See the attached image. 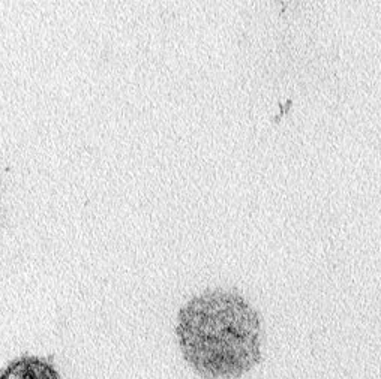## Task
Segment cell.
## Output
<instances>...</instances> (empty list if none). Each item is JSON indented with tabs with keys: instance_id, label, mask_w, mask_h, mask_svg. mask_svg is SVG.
Wrapping results in <instances>:
<instances>
[{
	"instance_id": "obj_1",
	"label": "cell",
	"mask_w": 381,
	"mask_h": 379,
	"mask_svg": "<svg viewBox=\"0 0 381 379\" xmlns=\"http://www.w3.org/2000/svg\"><path fill=\"white\" fill-rule=\"evenodd\" d=\"M176 334L190 369L204 379H236L261 360V321L240 294L209 289L179 310Z\"/></svg>"
},
{
	"instance_id": "obj_2",
	"label": "cell",
	"mask_w": 381,
	"mask_h": 379,
	"mask_svg": "<svg viewBox=\"0 0 381 379\" xmlns=\"http://www.w3.org/2000/svg\"><path fill=\"white\" fill-rule=\"evenodd\" d=\"M0 379H62L57 369L51 363L33 357L24 355L11 361L2 372Z\"/></svg>"
}]
</instances>
